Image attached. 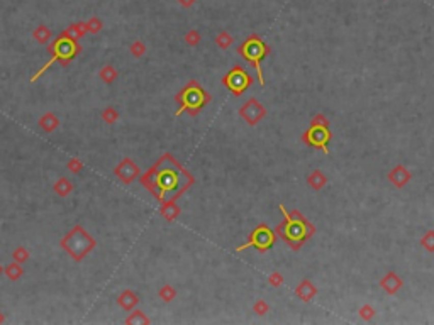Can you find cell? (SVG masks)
<instances>
[{
    "label": "cell",
    "instance_id": "obj_36",
    "mask_svg": "<svg viewBox=\"0 0 434 325\" xmlns=\"http://www.w3.org/2000/svg\"><path fill=\"white\" fill-rule=\"evenodd\" d=\"M66 168H68V171H71L73 174H78L82 169H84V163H82V159L78 158H71L68 159V163H66Z\"/></svg>",
    "mask_w": 434,
    "mask_h": 325
},
{
    "label": "cell",
    "instance_id": "obj_38",
    "mask_svg": "<svg viewBox=\"0 0 434 325\" xmlns=\"http://www.w3.org/2000/svg\"><path fill=\"white\" fill-rule=\"evenodd\" d=\"M5 322V317H4V313L0 312V323H4Z\"/></svg>",
    "mask_w": 434,
    "mask_h": 325
},
{
    "label": "cell",
    "instance_id": "obj_24",
    "mask_svg": "<svg viewBox=\"0 0 434 325\" xmlns=\"http://www.w3.org/2000/svg\"><path fill=\"white\" fill-rule=\"evenodd\" d=\"M232 43H234V39H232L229 31H221V33L215 36V44H217V48H221V49L231 48Z\"/></svg>",
    "mask_w": 434,
    "mask_h": 325
},
{
    "label": "cell",
    "instance_id": "obj_5",
    "mask_svg": "<svg viewBox=\"0 0 434 325\" xmlns=\"http://www.w3.org/2000/svg\"><path fill=\"white\" fill-rule=\"evenodd\" d=\"M60 246H61V249H63L66 254L71 257V259L80 262L82 259H85V257L95 249L97 241L89 234V232H87L85 227L75 225L68 234H65L63 237H61Z\"/></svg>",
    "mask_w": 434,
    "mask_h": 325
},
{
    "label": "cell",
    "instance_id": "obj_7",
    "mask_svg": "<svg viewBox=\"0 0 434 325\" xmlns=\"http://www.w3.org/2000/svg\"><path fill=\"white\" fill-rule=\"evenodd\" d=\"M331 137L333 134H331L328 117L324 113H316L309 122V129L302 134V142L311 147L321 149L324 154H329L328 142L331 141Z\"/></svg>",
    "mask_w": 434,
    "mask_h": 325
},
{
    "label": "cell",
    "instance_id": "obj_23",
    "mask_svg": "<svg viewBox=\"0 0 434 325\" xmlns=\"http://www.w3.org/2000/svg\"><path fill=\"white\" fill-rule=\"evenodd\" d=\"M99 78L104 81V83L111 85V83H114V81L117 80V70L114 68L112 65H107V66H104V68L99 71Z\"/></svg>",
    "mask_w": 434,
    "mask_h": 325
},
{
    "label": "cell",
    "instance_id": "obj_6",
    "mask_svg": "<svg viewBox=\"0 0 434 325\" xmlns=\"http://www.w3.org/2000/svg\"><path fill=\"white\" fill-rule=\"evenodd\" d=\"M270 53H272L270 46H268L258 34H251L250 38L237 48V54H239L242 60H246L250 65H253V68L256 70L258 81H260L261 86H265V76H263L260 63H261V60L270 56Z\"/></svg>",
    "mask_w": 434,
    "mask_h": 325
},
{
    "label": "cell",
    "instance_id": "obj_17",
    "mask_svg": "<svg viewBox=\"0 0 434 325\" xmlns=\"http://www.w3.org/2000/svg\"><path fill=\"white\" fill-rule=\"evenodd\" d=\"M307 185L312 190L319 192V190H322L326 185H328V176H326L321 169H314V171L307 176Z\"/></svg>",
    "mask_w": 434,
    "mask_h": 325
},
{
    "label": "cell",
    "instance_id": "obj_13",
    "mask_svg": "<svg viewBox=\"0 0 434 325\" xmlns=\"http://www.w3.org/2000/svg\"><path fill=\"white\" fill-rule=\"evenodd\" d=\"M402 286H404V281H402V278L397 275L395 271H389L380 280V288L387 293V295H395Z\"/></svg>",
    "mask_w": 434,
    "mask_h": 325
},
{
    "label": "cell",
    "instance_id": "obj_19",
    "mask_svg": "<svg viewBox=\"0 0 434 325\" xmlns=\"http://www.w3.org/2000/svg\"><path fill=\"white\" fill-rule=\"evenodd\" d=\"M38 124H39V127L43 129L44 132H53L60 126V119L56 117L53 112H46L44 115L39 119Z\"/></svg>",
    "mask_w": 434,
    "mask_h": 325
},
{
    "label": "cell",
    "instance_id": "obj_9",
    "mask_svg": "<svg viewBox=\"0 0 434 325\" xmlns=\"http://www.w3.org/2000/svg\"><path fill=\"white\" fill-rule=\"evenodd\" d=\"M253 83V78L248 71L242 68V66H234L232 70H229L227 73L222 76V85L226 88H229L234 95H242L245 92L250 88V85Z\"/></svg>",
    "mask_w": 434,
    "mask_h": 325
},
{
    "label": "cell",
    "instance_id": "obj_4",
    "mask_svg": "<svg viewBox=\"0 0 434 325\" xmlns=\"http://www.w3.org/2000/svg\"><path fill=\"white\" fill-rule=\"evenodd\" d=\"M175 100H177V104H178V110L175 112V115L178 117V115H182L183 112H187L188 115L197 117L199 113L202 112V108L207 104H210L212 97L200 86L199 81L190 80L188 83L175 95Z\"/></svg>",
    "mask_w": 434,
    "mask_h": 325
},
{
    "label": "cell",
    "instance_id": "obj_31",
    "mask_svg": "<svg viewBox=\"0 0 434 325\" xmlns=\"http://www.w3.org/2000/svg\"><path fill=\"white\" fill-rule=\"evenodd\" d=\"M421 246L424 247V251L434 252V230H427L426 234L421 237Z\"/></svg>",
    "mask_w": 434,
    "mask_h": 325
},
{
    "label": "cell",
    "instance_id": "obj_37",
    "mask_svg": "<svg viewBox=\"0 0 434 325\" xmlns=\"http://www.w3.org/2000/svg\"><path fill=\"white\" fill-rule=\"evenodd\" d=\"M177 2L182 5L183 9H190L195 2H197V0H177Z\"/></svg>",
    "mask_w": 434,
    "mask_h": 325
},
{
    "label": "cell",
    "instance_id": "obj_1",
    "mask_svg": "<svg viewBox=\"0 0 434 325\" xmlns=\"http://www.w3.org/2000/svg\"><path fill=\"white\" fill-rule=\"evenodd\" d=\"M138 180L159 203L167 200L177 202L195 183V178L170 153H165Z\"/></svg>",
    "mask_w": 434,
    "mask_h": 325
},
{
    "label": "cell",
    "instance_id": "obj_21",
    "mask_svg": "<svg viewBox=\"0 0 434 325\" xmlns=\"http://www.w3.org/2000/svg\"><path fill=\"white\" fill-rule=\"evenodd\" d=\"M65 33L68 36H71L73 39L78 41V39L84 38L85 34H89V31H87L85 22H73V24H70L68 27L65 29Z\"/></svg>",
    "mask_w": 434,
    "mask_h": 325
},
{
    "label": "cell",
    "instance_id": "obj_39",
    "mask_svg": "<svg viewBox=\"0 0 434 325\" xmlns=\"http://www.w3.org/2000/svg\"><path fill=\"white\" fill-rule=\"evenodd\" d=\"M0 273H4V268H2V266H0Z\"/></svg>",
    "mask_w": 434,
    "mask_h": 325
},
{
    "label": "cell",
    "instance_id": "obj_20",
    "mask_svg": "<svg viewBox=\"0 0 434 325\" xmlns=\"http://www.w3.org/2000/svg\"><path fill=\"white\" fill-rule=\"evenodd\" d=\"M51 36H53V33H51V29L44 24L38 25V27L33 31V38L36 43H39V44H48Z\"/></svg>",
    "mask_w": 434,
    "mask_h": 325
},
{
    "label": "cell",
    "instance_id": "obj_27",
    "mask_svg": "<svg viewBox=\"0 0 434 325\" xmlns=\"http://www.w3.org/2000/svg\"><path fill=\"white\" fill-rule=\"evenodd\" d=\"M87 25V31H89L90 34H99L102 29H104V22H102L100 17H97V15H94V17H90L89 20L85 22Z\"/></svg>",
    "mask_w": 434,
    "mask_h": 325
},
{
    "label": "cell",
    "instance_id": "obj_3",
    "mask_svg": "<svg viewBox=\"0 0 434 325\" xmlns=\"http://www.w3.org/2000/svg\"><path fill=\"white\" fill-rule=\"evenodd\" d=\"M80 51H82V46L78 44V41L73 39L71 36H68L63 31V33L48 46V53L51 54V60L33 76V78H31V81L38 80L39 76L44 75L46 71L49 70V66H53L55 63H60L61 66H68Z\"/></svg>",
    "mask_w": 434,
    "mask_h": 325
},
{
    "label": "cell",
    "instance_id": "obj_16",
    "mask_svg": "<svg viewBox=\"0 0 434 325\" xmlns=\"http://www.w3.org/2000/svg\"><path fill=\"white\" fill-rule=\"evenodd\" d=\"M180 207L178 205H175V200H167V202L161 203V207H159V214H161V217L167 222H173L177 217L180 215Z\"/></svg>",
    "mask_w": 434,
    "mask_h": 325
},
{
    "label": "cell",
    "instance_id": "obj_33",
    "mask_svg": "<svg viewBox=\"0 0 434 325\" xmlns=\"http://www.w3.org/2000/svg\"><path fill=\"white\" fill-rule=\"evenodd\" d=\"M358 313H360V317L363 318L365 322H370V320H373V317H375V313H376V312H375V308H373V307L366 303V305L360 307Z\"/></svg>",
    "mask_w": 434,
    "mask_h": 325
},
{
    "label": "cell",
    "instance_id": "obj_32",
    "mask_svg": "<svg viewBox=\"0 0 434 325\" xmlns=\"http://www.w3.org/2000/svg\"><path fill=\"white\" fill-rule=\"evenodd\" d=\"M185 43H187L188 46H197L200 43V39H202V36H200V33L197 29H190L187 34H185Z\"/></svg>",
    "mask_w": 434,
    "mask_h": 325
},
{
    "label": "cell",
    "instance_id": "obj_14",
    "mask_svg": "<svg viewBox=\"0 0 434 325\" xmlns=\"http://www.w3.org/2000/svg\"><path fill=\"white\" fill-rule=\"evenodd\" d=\"M295 295L301 298L302 302H311L314 297L317 295V288L311 280H302L295 288Z\"/></svg>",
    "mask_w": 434,
    "mask_h": 325
},
{
    "label": "cell",
    "instance_id": "obj_12",
    "mask_svg": "<svg viewBox=\"0 0 434 325\" xmlns=\"http://www.w3.org/2000/svg\"><path fill=\"white\" fill-rule=\"evenodd\" d=\"M411 178H412V174H411L409 169L404 166V164H397V166L392 168L390 173H389L390 183L394 185L395 188H404L405 185L411 182Z\"/></svg>",
    "mask_w": 434,
    "mask_h": 325
},
{
    "label": "cell",
    "instance_id": "obj_10",
    "mask_svg": "<svg viewBox=\"0 0 434 325\" xmlns=\"http://www.w3.org/2000/svg\"><path fill=\"white\" fill-rule=\"evenodd\" d=\"M239 115L245 119L248 126L255 127L266 117V108H265V105H261L256 99H250L241 105Z\"/></svg>",
    "mask_w": 434,
    "mask_h": 325
},
{
    "label": "cell",
    "instance_id": "obj_30",
    "mask_svg": "<svg viewBox=\"0 0 434 325\" xmlns=\"http://www.w3.org/2000/svg\"><path fill=\"white\" fill-rule=\"evenodd\" d=\"M102 121H104L105 124H116L119 121V112L116 110L114 107H107L102 110Z\"/></svg>",
    "mask_w": 434,
    "mask_h": 325
},
{
    "label": "cell",
    "instance_id": "obj_29",
    "mask_svg": "<svg viewBox=\"0 0 434 325\" xmlns=\"http://www.w3.org/2000/svg\"><path fill=\"white\" fill-rule=\"evenodd\" d=\"M129 53H131V56H134V58H143V56L146 54V44H144L143 41H134V43H131V46H129Z\"/></svg>",
    "mask_w": 434,
    "mask_h": 325
},
{
    "label": "cell",
    "instance_id": "obj_34",
    "mask_svg": "<svg viewBox=\"0 0 434 325\" xmlns=\"http://www.w3.org/2000/svg\"><path fill=\"white\" fill-rule=\"evenodd\" d=\"M253 312L256 313V315H266L268 312H270V305L265 302V300H256L255 303H253Z\"/></svg>",
    "mask_w": 434,
    "mask_h": 325
},
{
    "label": "cell",
    "instance_id": "obj_11",
    "mask_svg": "<svg viewBox=\"0 0 434 325\" xmlns=\"http://www.w3.org/2000/svg\"><path fill=\"white\" fill-rule=\"evenodd\" d=\"M114 174H116V178L119 182H122L124 185H129V183H132L134 180H138L141 176V169H139V166L131 158H124L122 161L114 168Z\"/></svg>",
    "mask_w": 434,
    "mask_h": 325
},
{
    "label": "cell",
    "instance_id": "obj_22",
    "mask_svg": "<svg viewBox=\"0 0 434 325\" xmlns=\"http://www.w3.org/2000/svg\"><path fill=\"white\" fill-rule=\"evenodd\" d=\"M4 273H5V276H7L10 281H17V280L22 278L24 270H22V264H19V262L14 261V262H10L9 266L4 268Z\"/></svg>",
    "mask_w": 434,
    "mask_h": 325
},
{
    "label": "cell",
    "instance_id": "obj_2",
    "mask_svg": "<svg viewBox=\"0 0 434 325\" xmlns=\"http://www.w3.org/2000/svg\"><path fill=\"white\" fill-rule=\"evenodd\" d=\"M280 212L283 215V222L280 225H277L275 234L280 235L283 241L287 242V246L293 251H301L304 242H307L311 237L316 234V227L309 222L299 210H292L287 212L285 205H278Z\"/></svg>",
    "mask_w": 434,
    "mask_h": 325
},
{
    "label": "cell",
    "instance_id": "obj_28",
    "mask_svg": "<svg viewBox=\"0 0 434 325\" xmlns=\"http://www.w3.org/2000/svg\"><path fill=\"white\" fill-rule=\"evenodd\" d=\"M31 257L29 251L25 249L24 246H17L15 249L12 251V259L15 262H19V264H22V262H28V259Z\"/></svg>",
    "mask_w": 434,
    "mask_h": 325
},
{
    "label": "cell",
    "instance_id": "obj_15",
    "mask_svg": "<svg viewBox=\"0 0 434 325\" xmlns=\"http://www.w3.org/2000/svg\"><path fill=\"white\" fill-rule=\"evenodd\" d=\"M117 303H119V307H121L122 310L131 312V310H134V308L138 307V303H139V297H138L136 293H134L132 290H124V291L121 293V295H119Z\"/></svg>",
    "mask_w": 434,
    "mask_h": 325
},
{
    "label": "cell",
    "instance_id": "obj_26",
    "mask_svg": "<svg viewBox=\"0 0 434 325\" xmlns=\"http://www.w3.org/2000/svg\"><path fill=\"white\" fill-rule=\"evenodd\" d=\"M158 297H159V300H163L165 303H170L177 298V290H175L172 285H165V286L159 288Z\"/></svg>",
    "mask_w": 434,
    "mask_h": 325
},
{
    "label": "cell",
    "instance_id": "obj_25",
    "mask_svg": "<svg viewBox=\"0 0 434 325\" xmlns=\"http://www.w3.org/2000/svg\"><path fill=\"white\" fill-rule=\"evenodd\" d=\"M124 323L131 325V323H144V325H149L151 323V320L144 315V312L141 310H131V315H129L126 320H124Z\"/></svg>",
    "mask_w": 434,
    "mask_h": 325
},
{
    "label": "cell",
    "instance_id": "obj_8",
    "mask_svg": "<svg viewBox=\"0 0 434 325\" xmlns=\"http://www.w3.org/2000/svg\"><path fill=\"white\" fill-rule=\"evenodd\" d=\"M275 242H277L275 230H272L266 224H260L251 230L250 239L245 244L236 247V252H242L245 249H250V247H255L258 252H266L272 249Z\"/></svg>",
    "mask_w": 434,
    "mask_h": 325
},
{
    "label": "cell",
    "instance_id": "obj_18",
    "mask_svg": "<svg viewBox=\"0 0 434 325\" xmlns=\"http://www.w3.org/2000/svg\"><path fill=\"white\" fill-rule=\"evenodd\" d=\"M53 192L58 195V197H61V198H65V197H68V195L73 192V183L70 182L68 178H65V176H61V178H58L55 182V185H53Z\"/></svg>",
    "mask_w": 434,
    "mask_h": 325
},
{
    "label": "cell",
    "instance_id": "obj_35",
    "mask_svg": "<svg viewBox=\"0 0 434 325\" xmlns=\"http://www.w3.org/2000/svg\"><path fill=\"white\" fill-rule=\"evenodd\" d=\"M268 283H270V286H273V288H280V286H283V283H285V278H283L282 273L273 271L272 275L268 276Z\"/></svg>",
    "mask_w": 434,
    "mask_h": 325
}]
</instances>
